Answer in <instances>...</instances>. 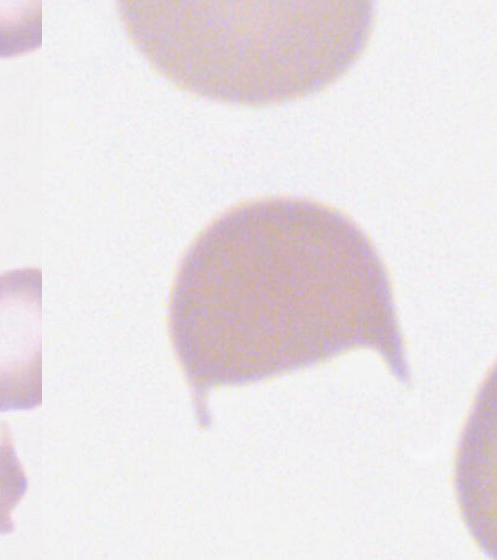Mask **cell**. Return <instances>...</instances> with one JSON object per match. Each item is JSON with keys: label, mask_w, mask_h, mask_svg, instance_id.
Returning a JSON list of instances; mask_svg holds the SVG:
<instances>
[{"label": "cell", "mask_w": 497, "mask_h": 560, "mask_svg": "<svg viewBox=\"0 0 497 560\" xmlns=\"http://www.w3.org/2000/svg\"><path fill=\"white\" fill-rule=\"evenodd\" d=\"M41 301L40 268L0 274V412L42 404Z\"/></svg>", "instance_id": "cell-3"}, {"label": "cell", "mask_w": 497, "mask_h": 560, "mask_svg": "<svg viewBox=\"0 0 497 560\" xmlns=\"http://www.w3.org/2000/svg\"><path fill=\"white\" fill-rule=\"evenodd\" d=\"M28 490V479L14 448L9 426H0V535L15 531L12 512Z\"/></svg>", "instance_id": "cell-4"}, {"label": "cell", "mask_w": 497, "mask_h": 560, "mask_svg": "<svg viewBox=\"0 0 497 560\" xmlns=\"http://www.w3.org/2000/svg\"><path fill=\"white\" fill-rule=\"evenodd\" d=\"M169 331L207 425L211 390L313 366L354 348L408 366L385 265L349 216L296 197L245 202L215 218L179 265Z\"/></svg>", "instance_id": "cell-1"}, {"label": "cell", "mask_w": 497, "mask_h": 560, "mask_svg": "<svg viewBox=\"0 0 497 560\" xmlns=\"http://www.w3.org/2000/svg\"><path fill=\"white\" fill-rule=\"evenodd\" d=\"M137 50L175 86L249 106L317 92L365 49L370 1H122Z\"/></svg>", "instance_id": "cell-2"}]
</instances>
